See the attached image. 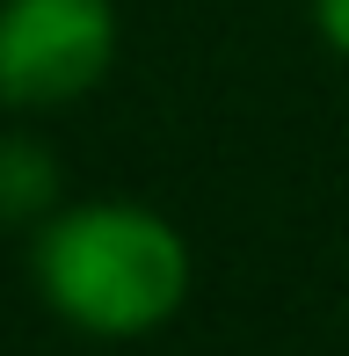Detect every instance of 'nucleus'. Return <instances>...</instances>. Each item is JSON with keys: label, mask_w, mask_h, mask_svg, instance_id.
<instances>
[{"label": "nucleus", "mask_w": 349, "mask_h": 356, "mask_svg": "<svg viewBox=\"0 0 349 356\" xmlns=\"http://www.w3.org/2000/svg\"><path fill=\"white\" fill-rule=\"evenodd\" d=\"M109 66H117L109 0H0V102H81L109 80Z\"/></svg>", "instance_id": "obj_2"}, {"label": "nucleus", "mask_w": 349, "mask_h": 356, "mask_svg": "<svg viewBox=\"0 0 349 356\" xmlns=\"http://www.w3.org/2000/svg\"><path fill=\"white\" fill-rule=\"evenodd\" d=\"M58 211V160L29 138H0V218H51Z\"/></svg>", "instance_id": "obj_3"}, {"label": "nucleus", "mask_w": 349, "mask_h": 356, "mask_svg": "<svg viewBox=\"0 0 349 356\" xmlns=\"http://www.w3.org/2000/svg\"><path fill=\"white\" fill-rule=\"evenodd\" d=\"M306 15H313V29H320L327 51L349 58V0H306Z\"/></svg>", "instance_id": "obj_4"}, {"label": "nucleus", "mask_w": 349, "mask_h": 356, "mask_svg": "<svg viewBox=\"0 0 349 356\" xmlns=\"http://www.w3.org/2000/svg\"><path fill=\"white\" fill-rule=\"evenodd\" d=\"M29 284H37L44 313L66 320L73 334L138 342V334H161L189 305L197 262H189V240L174 233V218H161L153 204L88 197L37 218Z\"/></svg>", "instance_id": "obj_1"}]
</instances>
